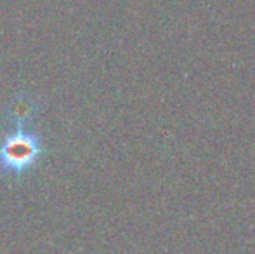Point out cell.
Masks as SVG:
<instances>
[{"label":"cell","instance_id":"1","mask_svg":"<svg viewBox=\"0 0 255 254\" xmlns=\"http://www.w3.org/2000/svg\"><path fill=\"white\" fill-rule=\"evenodd\" d=\"M44 138L28 126H14L0 141V174L21 180L37 169L44 157Z\"/></svg>","mask_w":255,"mask_h":254},{"label":"cell","instance_id":"2","mask_svg":"<svg viewBox=\"0 0 255 254\" xmlns=\"http://www.w3.org/2000/svg\"><path fill=\"white\" fill-rule=\"evenodd\" d=\"M38 113V101L26 94L21 92L19 96L10 101L9 108L5 112V119L9 126H30L31 120Z\"/></svg>","mask_w":255,"mask_h":254}]
</instances>
